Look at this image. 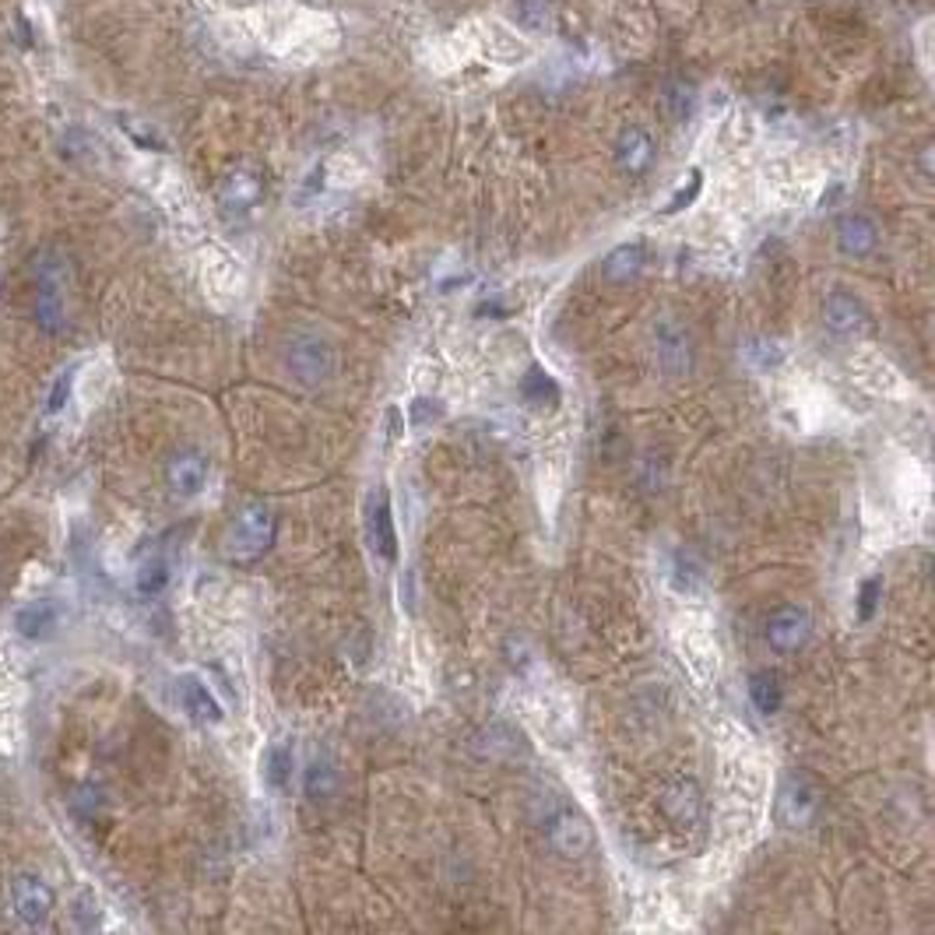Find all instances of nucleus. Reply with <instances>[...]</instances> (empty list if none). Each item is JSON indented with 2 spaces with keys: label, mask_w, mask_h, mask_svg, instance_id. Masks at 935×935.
Here are the masks:
<instances>
[{
  "label": "nucleus",
  "mask_w": 935,
  "mask_h": 935,
  "mask_svg": "<svg viewBox=\"0 0 935 935\" xmlns=\"http://www.w3.org/2000/svg\"><path fill=\"white\" fill-rule=\"evenodd\" d=\"M809 633H813V616L801 606H781L767 619V643L781 654L806 648Z\"/></svg>",
  "instance_id": "nucleus-8"
},
{
  "label": "nucleus",
  "mask_w": 935,
  "mask_h": 935,
  "mask_svg": "<svg viewBox=\"0 0 935 935\" xmlns=\"http://www.w3.org/2000/svg\"><path fill=\"white\" fill-rule=\"evenodd\" d=\"M260 774H264L267 788L285 791L288 781H293V746H288V742H272V746H267L264 760H260Z\"/></svg>",
  "instance_id": "nucleus-20"
},
{
  "label": "nucleus",
  "mask_w": 935,
  "mask_h": 935,
  "mask_svg": "<svg viewBox=\"0 0 935 935\" xmlns=\"http://www.w3.org/2000/svg\"><path fill=\"white\" fill-rule=\"evenodd\" d=\"M542 830L545 840L555 855L563 858H584L591 852V823L581 809L567 806V801H555V806L542 816Z\"/></svg>",
  "instance_id": "nucleus-3"
},
{
  "label": "nucleus",
  "mask_w": 935,
  "mask_h": 935,
  "mask_svg": "<svg viewBox=\"0 0 935 935\" xmlns=\"http://www.w3.org/2000/svg\"><path fill=\"white\" fill-rule=\"evenodd\" d=\"M166 482H169V489L176 496H184V500L197 496L200 489L208 485V457L200 451H194V447L176 451L166 464Z\"/></svg>",
  "instance_id": "nucleus-9"
},
{
  "label": "nucleus",
  "mask_w": 935,
  "mask_h": 935,
  "mask_svg": "<svg viewBox=\"0 0 935 935\" xmlns=\"http://www.w3.org/2000/svg\"><path fill=\"white\" fill-rule=\"evenodd\" d=\"M338 764L331 760L327 752H317L314 760L306 764V770H303V788H306V798L309 801H331L334 795H338Z\"/></svg>",
  "instance_id": "nucleus-16"
},
{
  "label": "nucleus",
  "mask_w": 935,
  "mask_h": 935,
  "mask_svg": "<svg viewBox=\"0 0 935 935\" xmlns=\"http://www.w3.org/2000/svg\"><path fill=\"white\" fill-rule=\"evenodd\" d=\"M71 384H75V376H71V370H63L57 381H53V387H50V397H47V415H57V412H63L67 409V397H71Z\"/></svg>",
  "instance_id": "nucleus-29"
},
{
  "label": "nucleus",
  "mask_w": 935,
  "mask_h": 935,
  "mask_svg": "<svg viewBox=\"0 0 935 935\" xmlns=\"http://www.w3.org/2000/svg\"><path fill=\"white\" fill-rule=\"evenodd\" d=\"M514 18L521 21L524 29L542 32V29L549 26V4H545V0H518Z\"/></svg>",
  "instance_id": "nucleus-25"
},
{
  "label": "nucleus",
  "mask_w": 935,
  "mask_h": 935,
  "mask_svg": "<svg viewBox=\"0 0 935 935\" xmlns=\"http://www.w3.org/2000/svg\"><path fill=\"white\" fill-rule=\"evenodd\" d=\"M53 622H57V606L47 598H36V601H29V606H21L14 612V630L21 637H29V640L47 637L53 630Z\"/></svg>",
  "instance_id": "nucleus-19"
},
{
  "label": "nucleus",
  "mask_w": 935,
  "mask_h": 935,
  "mask_svg": "<svg viewBox=\"0 0 935 935\" xmlns=\"http://www.w3.org/2000/svg\"><path fill=\"white\" fill-rule=\"evenodd\" d=\"M11 904H14V915H18L21 925L39 928V925H47L50 915H53V889L42 876L21 873L11 883Z\"/></svg>",
  "instance_id": "nucleus-5"
},
{
  "label": "nucleus",
  "mask_w": 935,
  "mask_h": 935,
  "mask_svg": "<svg viewBox=\"0 0 935 935\" xmlns=\"http://www.w3.org/2000/svg\"><path fill=\"white\" fill-rule=\"evenodd\" d=\"M823 321H827V327L834 334H840V338H855V334L868 331L865 306L852 293H840V288L827 296V306H823Z\"/></svg>",
  "instance_id": "nucleus-12"
},
{
  "label": "nucleus",
  "mask_w": 935,
  "mask_h": 935,
  "mask_svg": "<svg viewBox=\"0 0 935 935\" xmlns=\"http://www.w3.org/2000/svg\"><path fill=\"white\" fill-rule=\"evenodd\" d=\"M36 317L42 331H63L67 306H63V264L57 254H42L36 264Z\"/></svg>",
  "instance_id": "nucleus-4"
},
{
  "label": "nucleus",
  "mask_w": 935,
  "mask_h": 935,
  "mask_svg": "<svg viewBox=\"0 0 935 935\" xmlns=\"http://www.w3.org/2000/svg\"><path fill=\"white\" fill-rule=\"evenodd\" d=\"M306 4H314V0H306Z\"/></svg>",
  "instance_id": "nucleus-31"
},
{
  "label": "nucleus",
  "mask_w": 935,
  "mask_h": 935,
  "mask_svg": "<svg viewBox=\"0 0 935 935\" xmlns=\"http://www.w3.org/2000/svg\"><path fill=\"white\" fill-rule=\"evenodd\" d=\"M616 163L622 173H630V176H643L651 169L654 163V141H651V134L643 130V127H622L619 130V141H616Z\"/></svg>",
  "instance_id": "nucleus-10"
},
{
  "label": "nucleus",
  "mask_w": 935,
  "mask_h": 935,
  "mask_svg": "<svg viewBox=\"0 0 935 935\" xmlns=\"http://www.w3.org/2000/svg\"><path fill=\"white\" fill-rule=\"evenodd\" d=\"M521 397L528 401L531 409L545 412V409L560 405L563 391H560V384H555V376H552L545 366H528V373L521 376Z\"/></svg>",
  "instance_id": "nucleus-18"
},
{
  "label": "nucleus",
  "mask_w": 935,
  "mask_h": 935,
  "mask_svg": "<svg viewBox=\"0 0 935 935\" xmlns=\"http://www.w3.org/2000/svg\"><path fill=\"white\" fill-rule=\"evenodd\" d=\"M879 598H883V581H879V577H868V581L862 584V591H858V619L862 622L873 619Z\"/></svg>",
  "instance_id": "nucleus-28"
},
{
  "label": "nucleus",
  "mask_w": 935,
  "mask_h": 935,
  "mask_svg": "<svg viewBox=\"0 0 935 935\" xmlns=\"http://www.w3.org/2000/svg\"><path fill=\"white\" fill-rule=\"evenodd\" d=\"M654 355H658V366L668 376H686L689 370H693V342H689V331L679 321H672V317L658 321V327H654Z\"/></svg>",
  "instance_id": "nucleus-6"
},
{
  "label": "nucleus",
  "mask_w": 935,
  "mask_h": 935,
  "mask_svg": "<svg viewBox=\"0 0 935 935\" xmlns=\"http://www.w3.org/2000/svg\"><path fill=\"white\" fill-rule=\"evenodd\" d=\"M672 584H676L679 591H697V588L703 584V563L697 560L693 552H676Z\"/></svg>",
  "instance_id": "nucleus-24"
},
{
  "label": "nucleus",
  "mask_w": 935,
  "mask_h": 935,
  "mask_svg": "<svg viewBox=\"0 0 935 935\" xmlns=\"http://www.w3.org/2000/svg\"><path fill=\"white\" fill-rule=\"evenodd\" d=\"M176 693H180V703H184L187 715L194 721H200V725H218L222 718H226V715H222V703L215 700V693L208 689L205 679L180 676V682H176Z\"/></svg>",
  "instance_id": "nucleus-15"
},
{
  "label": "nucleus",
  "mask_w": 935,
  "mask_h": 935,
  "mask_svg": "<svg viewBox=\"0 0 935 935\" xmlns=\"http://www.w3.org/2000/svg\"><path fill=\"white\" fill-rule=\"evenodd\" d=\"M700 187H703V176L693 169V173H689V187H679V190H676V197L665 205V215H676V211H682L686 205H693L697 194H700Z\"/></svg>",
  "instance_id": "nucleus-30"
},
{
  "label": "nucleus",
  "mask_w": 935,
  "mask_h": 935,
  "mask_svg": "<svg viewBox=\"0 0 935 935\" xmlns=\"http://www.w3.org/2000/svg\"><path fill=\"white\" fill-rule=\"evenodd\" d=\"M366 539H370V549L381 555V560H387V563L397 560V531H394L387 485H376L370 493V500H366Z\"/></svg>",
  "instance_id": "nucleus-7"
},
{
  "label": "nucleus",
  "mask_w": 935,
  "mask_h": 935,
  "mask_svg": "<svg viewBox=\"0 0 935 935\" xmlns=\"http://www.w3.org/2000/svg\"><path fill=\"white\" fill-rule=\"evenodd\" d=\"M665 106H668V114H672L676 120H686L689 117V109H693V92H689L686 85H668L665 88Z\"/></svg>",
  "instance_id": "nucleus-26"
},
{
  "label": "nucleus",
  "mask_w": 935,
  "mask_h": 935,
  "mask_svg": "<svg viewBox=\"0 0 935 935\" xmlns=\"http://www.w3.org/2000/svg\"><path fill=\"white\" fill-rule=\"evenodd\" d=\"M275 534H278L275 510L267 503H247L233 514L226 539H222V549H226L233 563H254L275 545Z\"/></svg>",
  "instance_id": "nucleus-1"
},
{
  "label": "nucleus",
  "mask_w": 935,
  "mask_h": 935,
  "mask_svg": "<svg viewBox=\"0 0 935 935\" xmlns=\"http://www.w3.org/2000/svg\"><path fill=\"white\" fill-rule=\"evenodd\" d=\"M260 176L247 166H239L233 169L226 180H222V190H218V200H222V208H226L229 215H247L257 200H260Z\"/></svg>",
  "instance_id": "nucleus-13"
},
{
  "label": "nucleus",
  "mask_w": 935,
  "mask_h": 935,
  "mask_svg": "<svg viewBox=\"0 0 935 935\" xmlns=\"http://www.w3.org/2000/svg\"><path fill=\"white\" fill-rule=\"evenodd\" d=\"M285 370L303 387H324L331 384L334 370H338V360H334L331 342L321 338V334H296L285 345Z\"/></svg>",
  "instance_id": "nucleus-2"
},
{
  "label": "nucleus",
  "mask_w": 935,
  "mask_h": 935,
  "mask_svg": "<svg viewBox=\"0 0 935 935\" xmlns=\"http://www.w3.org/2000/svg\"><path fill=\"white\" fill-rule=\"evenodd\" d=\"M876 243H879V229H876V222L868 218V215H844L837 222V247L840 254H848V257H868L876 250Z\"/></svg>",
  "instance_id": "nucleus-14"
},
{
  "label": "nucleus",
  "mask_w": 935,
  "mask_h": 935,
  "mask_svg": "<svg viewBox=\"0 0 935 935\" xmlns=\"http://www.w3.org/2000/svg\"><path fill=\"white\" fill-rule=\"evenodd\" d=\"M169 577H173L169 573V560H166V555H159V552H151L148 560L138 567V591L148 594V598L163 594L169 588Z\"/></svg>",
  "instance_id": "nucleus-22"
},
{
  "label": "nucleus",
  "mask_w": 935,
  "mask_h": 935,
  "mask_svg": "<svg viewBox=\"0 0 935 935\" xmlns=\"http://www.w3.org/2000/svg\"><path fill=\"white\" fill-rule=\"evenodd\" d=\"M665 806H668V813H672L679 823H693L700 816V795H697V788L689 785V781H679L676 791H668Z\"/></svg>",
  "instance_id": "nucleus-23"
},
{
  "label": "nucleus",
  "mask_w": 935,
  "mask_h": 935,
  "mask_svg": "<svg viewBox=\"0 0 935 935\" xmlns=\"http://www.w3.org/2000/svg\"><path fill=\"white\" fill-rule=\"evenodd\" d=\"M643 260H648L643 243H622V247H616L606 260H601V278L612 285H627L643 272Z\"/></svg>",
  "instance_id": "nucleus-17"
},
{
  "label": "nucleus",
  "mask_w": 935,
  "mask_h": 935,
  "mask_svg": "<svg viewBox=\"0 0 935 935\" xmlns=\"http://www.w3.org/2000/svg\"><path fill=\"white\" fill-rule=\"evenodd\" d=\"M409 415H412V426L415 430H426L430 422H436L443 415V405L433 397H415L412 405H409Z\"/></svg>",
  "instance_id": "nucleus-27"
},
{
  "label": "nucleus",
  "mask_w": 935,
  "mask_h": 935,
  "mask_svg": "<svg viewBox=\"0 0 935 935\" xmlns=\"http://www.w3.org/2000/svg\"><path fill=\"white\" fill-rule=\"evenodd\" d=\"M816 806H819V798H816V791H813V785L806 781V777H788V781L781 785L777 816H781V823H788V827H806V823L816 816Z\"/></svg>",
  "instance_id": "nucleus-11"
},
{
  "label": "nucleus",
  "mask_w": 935,
  "mask_h": 935,
  "mask_svg": "<svg viewBox=\"0 0 935 935\" xmlns=\"http://www.w3.org/2000/svg\"><path fill=\"white\" fill-rule=\"evenodd\" d=\"M749 700H752V707L760 710L764 718L777 715V710H781V700H785L777 676L774 672H752L749 676Z\"/></svg>",
  "instance_id": "nucleus-21"
}]
</instances>
